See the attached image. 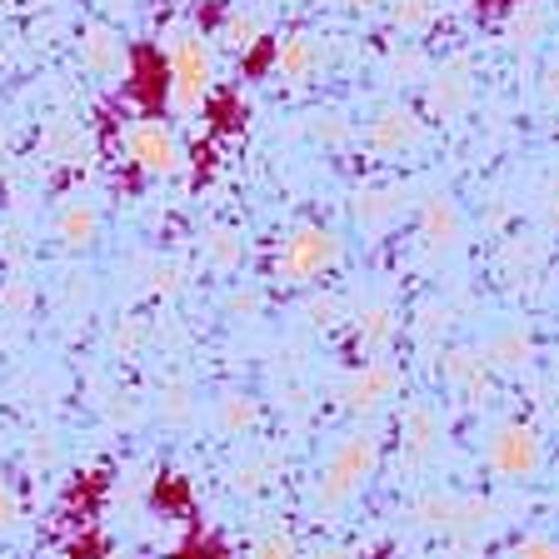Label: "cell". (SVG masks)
Returning <instances> with one entry per match:
<instances>
[{
  "mask_svg": "<svg viewBox=\"0 0 559 559\" xmlns=\"http://www.w3.org/2000/svg\"><path fill=\"white\" fill-rule=\"evenodd\" d=\"M0 520H11V500H5V489H0Z\"/></svg>",
  "mask_w": 559,
  "mask_h": 559,
  "instance_id": "22",
  "label": "cell"
},
{
  "mask_svg": "<svg viewBox=\"0 0 559 559\" xmlns=\"http://www.w3.org/2000/svg\"><path fill=\"white\" fill-rule=\"evenodd\" d=\"M489 465L500 469L504 479H524L539 465V440L530 430H520V425H510V430H500L495 444H489Z\"/></svg>",
  "mask_w": 559,
  "mask_h": 559,
  "instance_id": "5",
  "label": "cell"
},
{
  "mask_svg": "<svg viewBox=\"0 0 559 559\" xmlns=\"http://www.w3.org/2000/svg\"><path fill=\"white\" fill-rule=\"evenodd\" d=\"M370 465H374V435H349V440L340 444L330 475H325V495H330V500L349 495V489L370 475Z\"/></svg>",
  "mask_w": 559,
  "mask_h": 559,
  "instance_id": "4",
  "label": "cell"
},
{
  "mask_svg": "<svg viewBox=\"0 0 559 559\" xmlns=\"http://www.w3.org/2000/svg\"><path fill=\"white\" fill-rule=\"evenodd\" d=\"M549 221L559 225V175H555V186H549Z\"/></svg>",
  "mask_w": 559,
  "mask_h": 559,
  "instance_id": "20",
  "label": "cell"
},
{
  "mask_svg": "<svg viewBox=\"0 0 559 559\" xmlns=\"http://www.w3.org/2000/svg\"><path fill=\"white\" fill-rule=\"evenodd\" d=\"M545 95H559V60L549 66V75H545Z\"/></svg>",
  "mask_w": 559,
  "mask_h": 559,
  "instance_id": "21",
  "label": "cell"
},
{
  "mask_svg": "<svg viewBox=\"0 0 559 559\" xmlns=\"http://www.w3.org/2000/svg\"><path fill=\"white\" fill-rule=\"evenodd\" d=\"M314 70H320V50H314L310 35H285V40H275V75L285 85L314 81Z\"/></svg>",
  "mask_w": 559,
  "mask_h": 559,
  "instance_id": "6",
  "label": "cell"
},
{
  "mask_svg": "<svg viewBox=\"0 0 559 559\" xmlns=\"http://www.w3.org/2000/svg\"><path fill=\"white\" fill-rule=\"evenodd\" d=\"M524 355H530V345H524V335H504L500 345H495V365H524Z\"/></svg>",
  "mask_w": 559,
  "mask_h": 559,
  "instance_id": "16",
  "label": "cell"
},
{
  "mask_svg": "<svg viewBox=\"0 0 559 559\" xmlns=\"http://www.w3.org/2000/svg\"><path fill=\"white\" fill-rule=\"evenodd\" d=\"M260 15H230V25H225V46L230 50H255V40H260Z\"/></svg>",
  "mask_w": 559,
  "mask_h": 559,
  "instance_id": "14",
  "label": "cell"
},
{
  "mask_svg": "<svg viewBox=\"0 0 559 559\" xmlns=\"http://www.w3.org/2000/svg\"><path fill=\"white\" fill-rule=\"evenodd\" d=\"M120 165L145 175V180H165V175H175L186 165V151H180L175 130L160 116H140L120 130Z\"/></svg>",
  "mask_w": 559,
  "mask_h": 559,
  "instance_id": "2",
  "label": "cell"
},
{
  "mask_svg": "<svg viewBox=\"0 0 559 559\" xmlns=\"http://www.w3.org/2000/svg\"><path fill=\"white\" fill-rule=\"evenodd\" d=\"M95 210L91 205H70L66 215H60V240L66 245H91L95 240Z\"/></svg>",
  "mask_w": 559,
  "mask_h": 559,
  "instance_id": "13",
  "label": "cell"
},
{
  "mask_svg": "<svg viewBox=\"0 0 559 559\" xmlns=\"http://www.w3.org/2000/svg\"><path fill=\"white\" fill-rule=\"evenodd\" d=\"M514 559H559V545H549V539H530V545L514 549Z\"/></svg>",
  "mask_w": 559,
  "mask_h": 559,
  "instance_id": "18",
  "label": "cell"
},
{
  "mask_svg": "<svg viewBox=\"0 0 559 559\" xmlns=\"http://www.w3.org/2000/svg\"><path fill=\"white\" fill-rule=\"evenodd\" d=\"M415 140H419V120L409 116V110H384V116L370 126V151L374 155H405Z\"/></svg>",
  "mask_w": 559,
  "mask_h": 559,
  "instance_id": "7",
  "label": "cell"
},
{
  "mask_svg": "<svg viewBox=\"0 0 559 559\" xmlns=\"http://www.w3.org/2000/svg\"><path fill=\"white\" fill-rule=\"evenodd\" d=\"M260 559H290V545H285V539H275V545L260 549Z\"/></svg>",
  "mask_w": 559,
  "mask_h": 559,
  "instance_id": "19",
  "label": "cell"
},
{
  "mask_svg": "<svg viewBox=\"0 0 559 559\" xmlns=\"http://www.w3.org/2000/svg\"><path fill=\"white\" fill-rule=\"evenodd\" d=\"M330 260H335V235L320 230V225H300V230H290V240L280 245L275 270L290 280V285H305V280H314Z\"/></svg>",
  "mask_w": 559,
  "mask_h": 559,
  "instance_id": "3",
  "label": "cell"
},
{
  "mask_svg": "<svg viewBox=\"0 0 559 559\" xmlns=\"http://www.w3.org/2000/svg\"><path fill=\"white\" fill-rule=\"evenodd\" d=\"M419 230H425L430 250H450V245H460V210L444 195H430L425 210H419Z\"/></svg>",
  "mask_w": 559,
  "mask_h": 559,
  "instance_id": "8",
  "label": "cell"
},
{
  "mask_svg": "<svg viewBox=\"0 0 559 559\" xmlns=\"http://www.w3.org/2000/svg\"><path fill=\"white\" fill-rule=\"evenodd\" d=\"M465 100H469V81H465V70L460 66H450L435 81V91H430V105L440 110V120H450V116H460L465 110Z\"/></svg>",
  "mask_w": 559,
  "mask_h": 559,
  "instance_id": "11",
  "label": "cell"
},
{
  "mask_svg": "<svg viewBox=\"0 0 559 559\" xmlns=\"http://www.w3.org/2000/svg\"><path fill=\"white\" fill-rule=\"evenodd\" d=\"M215 81V56L200 35H175L165 46V95H170V110L180 116H195L210 95Z\"/></svg>",
  "mask_w": 559,
  "mask_h": 559,
  "instance_id": "1",
  "label": "cell"
},
{
  "mask_svg": "<svg viewBox=\"0 0 559 559\" xmlns=\"http://www.w3.org/2000/svg\"><path fill=\"white\" fill-rule=\"evenodd\" d=\"M390 395H395V370H390V365H365V370L355 374V384H349V405L355 409H374Z\"/></svg>",
  "mask_w": 559,
  "mask_h": 559,
  "instance_id": "9",
  "label": "cell"
},
{
  "mask_svg": "<svg viewBox=\"0 0 559 559\" xmlns=\"http://www.w3.org/2000/svg\"><path fill=\"white\" fill-rule=\"evenodd\" d=\"M430 21H435V0H400L395 5V25H405V31H425Z\"/></svg>",
  "mask_w": 559,
  "mask_h": 559,
  "instance_id": "15",
  "label": "cell"
},
{
  "mask_svg": "<svg viewBox=\"0 0 559 559\" xmlns=\"http://www.w3.org/2000/svg\"><path fill=\"white\" fill-rule=\"evenodd\" d=\"M340 5H349V11H365V5H370V0H340Z\"/></svg>",
  "mask_w": 559,
  "mask_h": 559,
  "instance_id": "23",
  "label": "cell"
},
{
  "mask_svg": "<svg viewBox=\"0 0 559 559\" xmlns=\"http://www.w3.org/2000/svg\"><path fill=\"white\" fill-rule=\"evenodd\" d=\"M539 35H545V11L535 0H520V11L510 15V40L514 46H535Z\"/></svg>",
  "mask_w": 559,
  "mask_h": 559,
  "instance_id": "12",
  "label": "cell"
},
{
  "mask_svg": "<svg viewBox=\"0 0 559 559\" xmlns=\"http://www.w3.org/2000/svg\"><path fill=\"white\" fill-rule=\"evenodd\" d=\"M395 215H400V190H365V195H355V221L365 230H384Z\"/></svg>",
  "mask_w": 559,
  "mask_h": 559,
  "instance_id": "10",
  "label": "cell"
},
{
  "mask_svg": "<svg viewBox=\"0 0 559 559\" xmlns=\"http://www.w3.org/2000/svg\"><path fill=\"white\" fill-rule=\"evenodd\" d=\"M85 60H91V66H110V60H116V46H110V35L95 31L91 40H85Z\"/></svg>",
  "mask_w": 559,
  "mask_h": 559,
  "instance_id": "17",
  "label": "cell"
}]
</instances>
